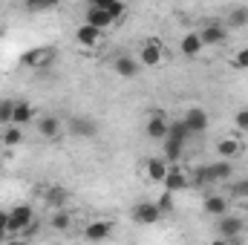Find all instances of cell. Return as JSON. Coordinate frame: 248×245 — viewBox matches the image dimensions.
Here are the masks:
<instances>
[{
	"instance_id": "1",
	"label": "cell",
	"mask_w": 248,
	"mask_h": 245,
	"mask_svg": "<svg viewBox=\"0 0 248 245\" xmlns=\"http://www.w3.org/2000/svg\"><path fill=\"white\" fill-rule=\"evenodd\" d=\"M55 61H58V49L55 46H35V49L23 52V58H20V63L29 66V69H46Z\"/></svg>"
},
{
	"instance_id": "2",
	"label": "cell",
	"mask_w": 248,
	"mask_h": 245,
	"mask_svg": "<svg viewBox=\"0 0 248 245\" xmlns=\"http://www.w3.org/2000/svg\"><path fill=\"white\" fill-rule=\"evenodd\" d=\"M32 222H35L32 205H15V208L9 211V234H23Z\"/></svg>"
},
{
	"instance_id": "3",
	"label": "cell",
	"mask_w": 248,
	"mask_h": 245,
	"mask_svg": "<svg viewBox=\"0 0 248 245\" xmlns=\"http://www.w3.org/2000/svg\"><path fill=\"white\" fill-rule=\"evenodd\" d=\"M162 216H165V214H162V208H159L156 202H139V205L133 208V214H130V219H133L136 225H156Z\"/></svg>"
},
{
	"instance_id": "4",
	"label": "cell",
	"mask_w": 248,
	"mask_h": 245,
	"mask_svg": "<svg viewBox=\"0 0 248 245\" xmlns=\"http://www.w3.org/2000/svg\"><path fill=\"white\" fill-rule=\"evenodd\" d=\"M217 231H219L222 240H240L243 231H246V219L231 216V214H222V216H217Z\"/></svg>"
},
{
	"instance_id": "5",
	"label": "cell",
	"mask_w": 248,
	"mask_h": 245,
	"mask_svg": "<svg viewBox=\"0 0 248 245\" xmlns=\"http://www.w3.org/2000/svg\"><path fill=\"white\" fill-rule=\"evenodd\" d=\"M162 184H165L168 190H173V193H182V190L190 187V170H185L179 162H173V165L168 168V176H165Z\"/></svg>"
},
{
	"instance_id": "6",
	"label": "cell",
	"mask_w": 248,
	"mask_h": 245,
	"mask_svg": "<svg viewBox=\"0 0 248 245\" xmlns=\"http://www.w3.org/2000/svg\"><path fill=\"white\" fill-rule=\"evenodd\" d=\"M139 63L141 66H162L165 63V49H162V44L159 41H144L141 44V49H139Z\"/></svg>"
},
{
	"instance_id": "7",
	"label": "cell",
	"mask_w": 248,
	"mask_h": 245,
	"mask_svg": "<svg viewBox=\"0 0 248 245\" xmlns=\"http://www.w3.org/2000/svg\"><path fill=\"white\" fill-rule=\"evenodd\" d=\"M101 41H104V32L95 29L93 23H81L75 29V44L84 46V49H95V46H101Z\"/></svg>"
},
{
	"instance_id": "8",
	"label": "cell",
	"mask_w": 248,
	"mask_h": 245,
	"mask_svg": "<svg viewBox=\"0 0 248 245\" xmlns=\"http://www.w3.org/2000/svg\"><path fill=\"white\" fill-rule=\"evenodd\" d=\"M243 150H246V144H243L237 136H222V138L217 141V156H219V159L237 162V159L243 156Z\"/></svg>"
},
{
	"instance_id": "9",
	"label": "cell",
	"mask_w": 248,
	"mask_h": 245,
	"mask_svg": "<svg viewBox=\"0 0 248 245\" xmlns=\"http://www.w3.org/2000/svg\"><path fill=\"white\" fill-rule=\"evenodd\" d=\"M168 127H170V122H168L162 113H150V116H147V122H144V136H147V138H153V141H165Z\"/></svg>"
},
{
	"instance_id": "10",
	"label": "cell",
	"mask_w": 248,
	"mask_h": 245,
	"mask_svg": "<svg viewBox=\"0 0 248 245\" xmlns=\"http://www.w3.org/2000/svg\"><path fill=\"white\" fill-rule=\"evenodd\" d=\"M168 168H170V162H168L165 156H150V159L144 162V176H147V182H165Z\"/></svg>"
},
{
	"instance_id": "11",
	"label": "cell",
	"mask_w": 248,
	"mask_h": 245,
	"mask_svg": "<svg viewBox=\"0 0 248 245\" xmlns=\"http://www.w3.org/2000/svg\"><path fill=\"white\" fill-rule=\"evenodd\" d=\"M199 38L205 46H222L228 41V29L222 23H208L205 29H199Z\"/></svg>"
},
{
	"instance_id": "12",
	"label": "cell",
	"mask_w": 248,
	"mask_h": 245,
	"mask_svg": "<svg viewBox=\"0 0 248 245\" xmlns=\"http://www.w3.org/2000/svg\"><path fill=\"white\" fill-rule=\"evenodd\" d=\"M61 133H63V122L58 116H44V119H38V136H41V138L55 141V138H61Z\"/></svg>"
},
{
	"instance_id": "13",
	"label": "cell",
	"mask_w": 248,
	"mask_h": 245,
	"mask_svg": "<svg viewBox=\"0 0 248 245\" xmlns=\"http://www.w3.org/2000/svg\"><path fill=\"white\" fill-rule=\"evenodd\" d=\"M69 133L78 136V138H93V136L98 133V122L90 119V116H75V119L69 122Z\"/></svg>"
},
{
	"instance_id": "14",
	"label": "cell",
	"mask_w": 248,
	"mask_h": 245,
	"mask_svg": "<svg viewBox=\"0 0 248 245\" xmlns=\"http://www.w3.org/2000/svg\"><path fill=\"white\" fill-rule=\"evenodd\" d=\"M208 176H211V184L217 182H228L234 176V162L231 159H217L208 165Z\"/></svg>"
},
{
	"instance_id": "15",
	"label": "cell",
	"mask_w": 248,
	"mask_h": 245,
	"mask_svg": "<svg viewBox=\"0 0 248 245\" xmlns=\"http://www.w3.org/2000/svg\"><path fill=\"white\" fill-rule=\"evenodd\" d=\"M84 23H93L95 29H101V32H107L116 20H113V15L107 12V9H98V6H90L87 9V15H84Z\"/></svg>"
},
{
	"instance_id": "16",
	"label": "cell",
	"mask_w": 248,
	"mask_h": 245,
	"mask_svg": "<svg viewBox=\"0 0 248 245\" xmlns=\"http://www.w3.org/2000/svg\"><path fill=\"white\" fill-rule=\"evenodd\" d=\"M228 205H231V199L222 196V193H208V196L202 199V208H205L208 216H222V214H228Z\"/></svg>"
},
{
	"instance_id": "17",
	"label": "cell",
	"mask_w": 248,
	"mask_h": 245,
	"mask_svg": "<svg viewBox=\"0 0 248 245\" xmlns=\"http://www.w3.org/2000/svg\"><path fill=\"white\" fill-rule=\"evenodd\" d=\"M84 237L90 240V243H104V240H110L113 237V222H87V228H84Z\"/></svg>"
},
{
	"instance_id": "18",
	"label": "cell",
	"mask_w": 248,
	"mask_h": 245,
	"mask_svg": "<svg viewBox=\"0 0 248 245\" xmlns=\"http://www.w3.org/2000/svg\"><path fill=\"white\" fill-rule=\"evenodd\" d=\"M202 49H205V44H202V38H199V32H187L185 38L179 41V52L185 55V58H199L202 55Z\"/></svg>"
},
{
	"instance_id": "19",
	"label": "cell",
	"mask_w": 248,
	"mask_h": 245,
	"mask_svg": "<svg viewBox=\"0 0 248 245\" xmlns=\"http://www.w3.org/2000/svg\"><path fill=\"white\" fill-rule=\"evenodd\" d=\"M113 69H116V75H122V78H136V75H139V69H141V63H139V58L119 55V58L113 61Z\"/></svg>"
},
{
	"instance_id": "20",
	"label": "cell",
	"mask_w": 248,
	"mask_h": 245,
	"mask_svg": "<svg viewBox=\"0 0 248 245\" xmlns=\"http://www.w3.org/2000/svg\"><path fill=\"white\" fill-rule=\"evenodd\" d=\"M185 124L190 127V133H205L208 130V113L202 107H190L185 113Z\"/></svg>"
},
{
	"instance_id": "21",
	"label": "cell",
	"mask_w": 248,
	"mask_h": 245,
	"mask_svg": "<svg viewBox=\"0 0 248 245\" xmlns=\"http://www.w3.org/2000/svg\"><path fill=\"white\" fill-rule=\"evenodd\" d=\"M35 119V107L29 101H15V113H12V124L17 127H26V124Z\"/></svg>"
},
{
	"instance_id": "22",
	"label": "cell",
	"mask_w": 248,
	"mask_h": 245,
	"mask_svg": "<svg viewBox=\"0 0 248 245\" xmlns=\"http://www.w3.org/2000/svg\"><path fill=\"white\" fill-rule=\"evenodd\" d=\"M20 141H23V130H20L17 124H6V127H3V133H0V144L12 150V147H17Z\"/></svg>"
},
{
	"instance_id": "23",
	"label": "cell",
	"mask_w": 248,
	"mask_h": 245,
	"mask_svg": "<svg viewBox=\"0 0 248 245\" xmlns=\"http://www.w3.org/2000/svg\"><path fill=\"white\" fill-rule=\"evenodd\" d=\"M66 199H69V193H66L63 187H58V184L44 190V202H46L49 208H63V205H66Z\"/></svg>"
},
{
	"instance_id": "24",
	"label": "cell",
	"mask_w": 248,
	"mask_h": 245,
	"mask_svg": "<svg viewBox=\"0 0 248 245\" xmlns=\"http://www.w3.org/2000/svg\"><path fill=\"white\" fill-rule=\"evenodd\" d=\"M49 225H52L55 231H69V228H72V216H69V211H63V208H52Z\"/></svg>"
},
{
	"instance_id": "25",
	"label": "cell",
	"mask_w": 248,
	"mask_h": 245,
	"mask_svg": "<svg viewBox=\"0 0 248 245\" xmlns=\"http://www.w3.org/2000/svg\"><path fill=\"white\" fill-rule=\"evenodd\" d=\"M182 150H185V141H176V138L165 136V159H168L170 165L182 159Z\"/></svg>"
},
{
	"instance_id": "26",
	"label": "cell",
	"mask_w": 248,
	"mask_h": 245,
	"mask_svg": "<svg viewBox=\"0 0 248 245\" xmlns=\"http://www.w3.org/2000/svg\"><path fill=\"white\" fill-rule=\"evenodd\" d=\"M168 136H170V138H176V141H185V144H187V138H190L193 133H190V127L185 124V119H173L170 127H168Z\"/></svg>"
},
{
	"instance_id": "27",
	"label": "cell",
	"mask_w": 248,
	"mask_h": 245,
	"mask_svg": "<svg viewBox=\"0 0 248 245\" xmlns=\"http://www.w3.org/2000/svg\"><path fill=\"white\" fill-rule=\"evenodd\" d=\"M228 26H234V29H246L248 26V9L246 6H237V9L228 12Z\"/></svg>"
},
{
	"instance_id": "28",
	"label": "cell",
	"mask_w": 248,
	"mask_h": 245,
	"mask_svg": "<svg viewBox=\"0 0 248 245\" xmlns=\"http://www.w3.org/2000/svg\"><path fill=\"white\" fill-rule=\"evenodd\" d=\"M190 184L193 187H208L211 184V176H208V165H199L190 170Z\"/></svg>"
},
{
	"instance_id": "29",
	"label": "cell",
	"mask_w": 248,
	"mask_h": 245,
	"mask_svg": "<svg viewBox=\"0 0 248 245\" xmlns=\"http://www.w3.org/2000/svg\"><path fill=\"white\" fill-rule=\"evenodd\" d=\"M12 113H15V98H0V127L12 124Z\"/></svg>"
},
{
	"instance_id": "30",
	"label": "cell",
	"mask_w": 248,
	"mask_h": 245,
	"mask_svg": "<svg viewBox=\"0 0 248 245\" xmlns=\"http://www.w3.org/2000/svg\"><path fill=\"white\" fill-rule=\"evenodd\" d=\"M61 0H23V6L29 12H44V9H55Z\"/></svg>"
},
{
	"instance_id": "31",
	"label": "cell",
	"mask_w": 248,
	"mask_h": 245,
	"mask_svg": "<svg viewBox=\"0 0 248 245\" xmlns=\"http://www.w3.org/2000/svg\"><path fill=\"white\" fill-rule=\"evenodd\" d=\"M173 196H176V193L165 187V193H162V196H159V202H156V205L162 208V214H170V211H173Z\"/></svg>"
},
{
	"instance_id": "32",
	"label": "cell",
	"mask_w": 248,
	"mask_h": 245,
	"mask_svg": "<svg viewBox=\"0 0 248 245\" xmlns=\"http://www.w3.org/2000/svg\"><path fill=\"white\" fill-rule=\"evenodd\" d=\"M231 196L234 199H248V176H243L240 182L231 184Z\"/></svg>"
},
{
	"instance_id": "33",
	"label": "cell",
	"mask_w": 248,
	"mask_h": 245,
	"mask_svg": "<svg viewBox=\"0 0 248 245\" xmlns=\"http://www.w3.org/2000/svg\"><path fill=\"white\" fill-rule=\"evenodd\" d=\"M110 15H113V20H116V23L124 20V17H127V3H124V0H116V6L110 9Z\"/></svg>"
},
{
	"instance_id": "34",
	"label": "cell",
	"mask_w": 248,
	"mask_h": 245,
	"mask_svg": "<svg viewBox=\"0 0 248 245\" xmlns=\"http://www.w3.org/2000/svg\"><path fill=\"white\" fill-rule=\"evenodd\" d=\"M234 66H237V69H248V46H243V49L234 55Z\"/></svg>"
},
{
	"instance_id": "35",
	"label": "cell",
	"mask_w": 248,
	"mask_h": 245,
	"mask_svg": "<svg viewBox=\"0 0 248 245\" xmlns=\"http://www.w3.org/2000/svg\"><path fill=\"white\" fill-rule=\"evenodd\" d=\"M234 124H237V127H240L243 133H248V107H243V110H240V113L234 116Z\"/></svg>"
},
{
	"instance_id": "36",
	"label": "cell",
	"mask_w": 248,
	"mask_h": 245,
	"mask_svg": "<svg viewBox=\"0 0 248 245\" xmlns=\"http://www.w3.org/2000/svg\"><path fill=\"white\" fill-rule=\"evenodd\" d=\"M9 237V214H3L0 211V243Z\"/></svg>"
},
{
	"instance_id": "37",
	"label": "cell",
	"mask_w": 248,
	"mask_h": 245,
	"mask_svg": "<svg viewBox=\"0 0 248 245\" xmlns=\"http://www.w3.org/2000/svg\"><path fill=\"white\" fill-rule=\"evenodd\" d=\"M90 6H98V9H107V12H110V9L116 6V0H90Z\"/></svg>"
},
{
	"instance_id": "38",
	"label": "cell",
	"mask_w": 248,
	"mask_h": 245,
	"mask_svg": "<svg viewBox=\"0 0 248 245\" xmlns=\"http://www.w3.org/2000/svg\"><path fill=\"white\" fill-rule=\"evenodd\" d=\"M246 228H248V219H246Z\"/></svg>"
},
{
	"instance_id": "39",
	"label": "cell",
	"mask_w": 248,
	"mask_h": 245,
	"mask_svg": "<svg viewBox=\"0 0 248 245\" xmlns=\"http://www.w3.org/2000/svg\"><path fill=\"white\" fill-rule=\"evenodd\" d=\"M0 35H3V32H0Z\"/></svg>"
}]
</instances>
